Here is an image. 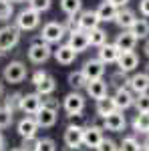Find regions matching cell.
I'll list each match as a JSON object with an SVG mask.
<instances>
[{
  "label": "cell",
  "instance_id": "4",
  "mask_svg": "<svg viewBox=\"0 0 149 151\" xmlns=\"http://www.w3.org/2000/svg\"><path fill=\"white\" fill-rule=\"evenodd\" d=\"M65 35H67L65 26H63V24H58V22H46L45 26H42V32H40V36H42V42H46V45L60 42Z\"/></svg>",
  "mask_w": 149,
  "mask_h": 151
},
{
  "label": "cell",
  "instance_id": "52",
  "mask_svg": "<svg viewBox=\"0 0 149 151\" xmlns=\"http://www.w3.org/2000/svg\"><path fill=\"white\" fill-rule=\"evenodd\" d=\"M69 151H79V149H69Z\"/></svg>",
  "mask_w": 149,
  "mask_h": 151
},
{
  "label": "cell",
  "instance_id": "11",
  "mask_svg": "<svg viewBox=\"0 0 149 151\" xmlns=\"http://www.w3.org/2000/svg\"><path fill=\"white\" fill-rule=\"evenodd\" d=\"M129 89L135 95H145L149 91V73H135L129 79Z\"/></svg>",
  "mask_w": 149,
  "mask_h": 151
},
{
  "label": "cell",
  "instance_id": "6",
  "mask_svg": "<svg viewBox=\"0 0 149 151\" xmlns=\"http://www.w3.org/2000/svg\"><path fill=\"white\" fill-rule=\"evenodd\" d=\"M63 107H65V111L69 113V117L81 115L83 109H85V97L81 93H77V91H73V93H69L63 99Z\"/></svg>",
  "mask_w": 149,
  "mask_h": 151
},
{
  "label": "cell",
  "instance_id": "45",
  "mask_svg": "<svg viewBox=\"0 0 149 151\" xmlns=\"http://www.w3.org/2000/svg\"><path fill=\"white\" fill-rule=\"evenodd\" d=\"M109 2L113 4L117 10H121V8H125V6H127V2H129V0H109Z\"/></svg>",
  "mask_w": 149,
  "mask_h": 151
},
{
  "label": "cell",
  "instance_id": "27",
  "mask_svg": "<svg viewBox=\"0 0 149 151\" xmlns=\"http://www.w3.org/2000/svg\"><path fill=\"white\" fill-rule=\"evenodd\" d=\"M55 89H57V81H55V77L48 75L45 81L36 87V95H40V97H50V95L55 93Z\"/></svg>",
  "mask_w": 149,
  "mask_h": 151
},
{
  "label": "cell",
  "instance_id": "22",
  "mask_svg": "<svg viewBox=\"0 0 149 151\" xmlns=\"http://www.w3.org/2000/svg\"><path fill=\"white\" fill-rule=\"evenodd\" d=\"M97 18L101 20V22H115V16H117V8H115L113 4L109 2V0H103L101 4H99V8H97Z\"/></svg>",
  "mask_w": 149,
  "mask_h": 151
},
{
  "label": "cell",
  "instance_id": "2",
  "mask_svg": "<svg viewBox=\"0 0 149 151\" xmlns=\"http://www.w3.org/2000/svg\"><path fill=\"white\" fill-rule=\"evenodd\" d=\"M38 24H40V14L35 12L32 8H24L16 16V28L18 30H35Z\"/></svg>",
  "mask_w": 149,
  "mask_h": 151
},
{
  "label": "cell",
  "instance_id": "46",
  "mask_svg": "<svg viewBox=\"0 0 149 151\" xmlns=\"http://www.w3.org/2000/svg\"><path fill=\"white\" fill-rule=\"evenodd\" d=\"M143 50H145V55L149 57V38H147V42H145V48H143Z\"/></svg>",
  "mask_w": 149,
  "mask_h": 151
},
{
  "label": "cell",
  "instance_id": "24",
  "mask_svg": "<svg viewBox=\"0 0 149 151\" xmlns=\"http://www.w3.org/2000/svg\"><path fill=\"white\" fill-rule=\"evenodd\" d=\"M55 58H57L58 65H71V63H75L77 52H75L69 45H60V47L55 50Z\"/></svg>",
  "mask_w": 149,
  "mask_h": 151
},
{
  "label": "cell",
  "instance_id": "3",
  "mask_svg": "<svg viewBox=\"0 0 149 151\" xmlns=\"http://www.w3.org/2000/svg\"><path fill=\"white\" fill-rule=\"evenodd\" d=\"M24 79H26V65H24V63L12 60V63H8V65L4 67V81L6 83L16 85V83H22Z\"/></svg>",
  "mask_w": 149,
  "mask_h": 151
},
{
  "label": "cell",
  "instance_id": "18",
  "mask_svg": "<svg viewBox=\"0 0 149 151\" xmlns=\"http://www.w3.org/2000/svg\"><path fill=\"white\" fill-rule=\"evenodd\" d=\"M77 55L83 52V50H87L89 47V35L85 32V30H77V32H71L69 35V42H67Z\"/></svg>",
  "mask_w": 149,
  "mask_h": 151
},
{
  "label": "cell",
  "instance_id": "7",
  "mask_svg": "<svg viewBox=\"0 0 149 151\" xmlns=\"http://www.w3.org/2000/svg\"><path fill=\"white\" fill-rule=\"evenodd\" d=\"M103 127H97V125H87L83 129V145L89 147V149H97L103 141Z\"/></svg>",
  "mask_w": 149,
  "mask_h": 151
},
{
  "label": "cell",
  "instance_id": "10",
  "mask_svg": "<svg viewBox=\"0 0 149 151\" xmlns=\"http://www.w3.org/2000/svg\"><path fill=\"white\" fill-rule=\"evenodd\" d=\"M83 129L85 127L73 125V123L65 129V145L69 149H79L81 145H83Z\"/></svg>",
  "mask_w": 149,
  "mask_h": 151
},
{
  "label": "cell",
  "instance_id": "30",
  "mask_svg": "<svg viewBox=\"0 0 149 151\" xmlns=\"http://www.w3.org/2000/svg\"><path fill=\"white\" fill-rule=\"evenodd\" d=\"M87 35H89V45H93V47L101 48L103 45H107V32H105L101 26L91 30V32H87Z\"/></svg>",
  "mask_w": 149,
  "mask_h": 151
},
{
  "label": "cell",
  "instance_id": "38",
  "mask_svg": "<svg viewBox=\"0 0 149 151\" xmlns=\"http://www.w3.org/2000/svg\"><path fill=\"white\" fill-rule=\"evenodd\" d=\"M38 147H40V139L38 137H28V139H22V143H20L22 151H38Z\"/></svg>",
  "mask_w": 149,
  "mask_h": 151
},
{
  "label": "cell",
  "instance_id": "19",
  "mask_svg": "<svg viewBox=\"0 0 149 151\" xmlns=\"http://www.w3.org/2000/svg\"><path fill=\"white\" fill-rule=\"evenodd\" d=\"M119 57H121V50L115 47V42L113 45L107 42V45H103V47L99 48V60L103 65H113V63L119 60Z\"/></svg>",
  "mask_w": 149,
  "mask_h": 151
},
{
  "label": "cell",
  "instance_id": "47",
  "mask_svg": "<svg viewBox=\"0 0 149 151\" xmlns=\"http://www.w3.org/2000/svg\"><path fill=\"white\" fill-rule=\"evenodd\" d=\"M2 147H4V137H2V133H0V151H2Z\"/></svg>",
  "mask_w": 149,
  "mask_h": 151
},
{
  "label": "cell",
  "instance_id": "26",
  "mask_svg": "<svg viewBox=\"0 0 149 151\" xmlns=\"http://www.w3.org/2000/svg\"><path fill=\"white\" fill-rule=\"evenodd\" d=\"M83 8V0H60V10L67 16H77Z\"/></svg>",
  "mask_w": 149,
  "mask_h": 151
},
{
  "label": "cell",
  "instance_id": "49",
  "mask_svg": "<svg viewBox=\"0 0 149 151\" xmlns=\"http://www.w3.org/2000/svg\"><path fill=\"white\" fill-rule=\"evenodd\" d=\"M10 2H28V0H10Z\"/></svg>",
  "mask_w": 149,
  "mask_h": 151
},
{
  "label": "cell",
  "instance_id": "50",
  "mask_svg": "<svg viewBox=\"0 0 149 151\" xmlns=\"http://www.w3.org/2000/svg\"><path fill=\"white\" fill-rule=\"evenodd\" d=\"M10 151H22V149H20V147H14V149H10Z\"/></svg>",
  "mask_w": 149,
  "mask_h": 151
},
{
  "label": "cell",
  "instance_id": "17",
  "mask_svg": "<svg viewBox=\"0 0 149 151\" xmlns=\"http://www.w3.org/2000/svg\"><path fill=\"white\" fill-rule=\"evenodd\" d=\"M125 125H127V121H125V115H123L121 111H115L113 115H109V117H105V119H103V129L113 131V133L123 131Z\"/></svg>",
  "mask_w": 149,
  "mask_h": 151
},
{
  "label": "cell",
  "instance_id": "25",
  "mask_svg": "<svg viewBox=\"0 0 149 151\" xmlns=\"http://www.w3.org/2000/svg\"><path fill=\"white\" fill-rule=\"evenodd\" d=\"M115 111H117V107H115V101H113V97H105V99H101V101H97V115L99 117H109V115H113Z\"/></svg>",
  "mask_w": 149,
  "mask_h": 151
},
{
  "label": "cell",
  "instance_id": "35",
  "mask_svg": "<svg viewBox=\"0 0 149 151\" xmlns=\"http://www.w3.org/2000/svg\"><path fill=\"white\" fill-rule=\"evenodd\" d=\"M12 119H14V111L6 109V107H2V109H0V129L10 127V125H12Z\"/></svg>",
  "mask_w": 149,
  "mask_h": 151
},
{
  "label": "cell",
  "instance_id": "42",
  "mask_svg": "<svg viewBox=\"0 0 149 151\" xmlns=\"http://www.w3.org/2000/svg\"><path fill=\"white\" fill-rule=\"evenodd\" d=\"M38 151H57V145H55V141L50 139V137H45V139H40Z\"/></svg>",
  "mask_w": 149,
  "mask_h": 151
},
{
  "label": "cell",
  "instance_id": "36",
  "mask_svg": "<svg viewBox=\"0 0 149 151\" xmlns=\"http://www.w3.org/2000/svg\"><path fill=\"white\" fill-rule=\"evenodd\" d=\"M50 4H53V0H28V8H32L35 12H46L50 8Z\"/></svg>",
  "mask_w": 149,
  "mask_h": 151
},
{
  "label": "cell",
  "instance_id": "20",
  "mask_svg": "<svg viewBox=\"0 0 149 151\" xmlns=\"http://www.w3.org/2000/svg\"><path fill=\"white\" fill-rule=\"evenodd\" d=\"M139 65V57L135 55V50H131V52H121V57L117 60V67L121 73H131V70H135Z\"/></svg>",
  "mask_w": 149,
  "mask_h": 151
},
{
  "label": "cell",
  "instance_id": "15",
  "mask_svg": "<svg viewBox=\"0 0 149 151\" xmlns=\"http://www.w3.org/2000/svg\"><path fill=\"white\" fill-rule=\"evenodd\" d=\"M137 20V16H135V12L131 10V8H121V10H117V16H115V24L121 28V30H131L133 28V24Z\"/></svg>",
  "mask_w": 149,
  "mask_h": 151
},
{
  "label": "cell",
  "instance_id": "51",
  "mask_svg": "<svg viewBox=\"0 0 149 151\" xmlns=\"http://www.w3.org/2000/svg\"><path fill=\"white\" fill-rule=\"evenodd\" d=\"M0 95H2V83H0Z\"/></svg>",
  "mask_w": 149,
  "mask_h": 151
},
{
  "label": "cell",
  "instance_id": "37",
  "mask_svg": "<svg viewBox=\"0 0 149 151\" xmlns=\"http://www.w3.org/2000/svg\"><path fill=\"white\" fill-rule=\"evenodd\" d=\"M12 12H14V6L10 0H0V20H8Z\"/></svg>",
  "mask_w": 149,
  "mask_h": 151
},
{
  "label": "cell",
  "instance_id": "34",
  "mask_svg": "<svg viewBox=\"0 0 149 151\" xmlns=\"http://www.w3.org/2000/svg\"><path fill=\"white\" fill-rule=\"evenodd\" d=\"M133 107L137 109V113H149V93L145 95H137Z\"/></svg>",
  "mask_w": 149,
  "mask_h": 151
},
{
  "label": "cell",
  "instance_id": "40",
  "mask_svg": "<svg viewBox=\"0 0 149 151\" xmlns=\"http://www.w3.org/2000/svg\"><path fill=\"white\" fill-rule=\"evenodd\" d=\"M97 151H119V145H117L113 139H107V137H105V139L101 141V145L97 147Z\"/></svg>",
  "mask_w": 149,
  "mask_h": 151
},
{
  "label": "cell",
  "instance_id": "39",
  "mask_svg": "<svg viewBox=\"0 0 149 151\" xmlns=\"http://www.w3.org/2000/svg\"><path fill=\"white\" fill-rule=\"evenodd\" d=\"M20 101H22V93H14L12 97H8V101H6V109H10V111H14V109H20Z\"/></svg>",
  "mask_w": 149,
  "mask_h": 151
},
{
  "label": "cell",
  "instance_id": "8",
  "mask_svg": "<svg viewBox=\"0 0 149 151\" xmlns=\"http://www.w3.org/2000/svg\"><path fill=\"white\" fill-rule=\"evenodd\" d=\"M81 73L85 75L87 83H89V81H97V79H103V75H105V65L99 60V58H91V60H87V63L83 65Z\"/></svg>",
  "mask_w": 149,
  "mask_h": 151
},
{
  "label": "cell",
  "instance_id": "1",
  "mask_svg": "<svg viewBox=\"0 0 149 151\" xmlns=\"http://www.w3.org/2000/svg\"><path fill=\"white\" fill-rule=\"evenodd\" d=\"M18 40H20V30L16 28V26H2L0 28V55L2 52H8L12 48L18 45Z\"/></svg>",
  "mask_w": 149,
  "mask_h": 151
},
{
  "label": "cell",
  "instance_id": "23",
  "mask_svg": "<svg viewBox=\"0 0 149 151\" xmlns=\"http://www.w3.org/2000/svg\"><path fill=\"white\" fill-rule=\"evenodd\" d=\"M36 129H38V125H36L35 117H24V119H20V123H18V133H20L22 139L36 137Z\"/></svg>",
  "mask_w": 149,
  "mask_h": 151
},
{
  "label": "cell",
  "instance_id": "41",
  "mask_svg": "<svg viewBox=\"0 0 149 151\" xmlns=\"http://www.w3.org/2000/svg\"><path fill=\"white\" fill-rule=\"evenodd\" d=\"M63 26H65V30H67V32H77V30H81L79 28V18H75V16H69V18H67V22L63 24Z\"/></svg>",
  "mask_w": 149,
  "mask_h": 151
},
{
  "label": "cell",
  "instance_id": "29",
  "mask_svg": "<svg viewBox=\"0 0 149 151\" xmlns=\"http://www.w3.org/2000/svg\"><path fill=\"white\" fill-rule=\"evenodd\" d=\"M133 131L135 133H147L149 135V113H137L133 119Z\"/></svg>",
  "mask_w": 149,
  "mask_h": 151
},
{
  "label": "cell",
  "instance_id": "5",
  "mask_svg": "<svg viewBox=\"0 0 149 151\" xmlns=\"http://www.w3.org/2000/svg\"><path fill=\"white\" fill-rule=\"evenodd\" d=\"M53 55V48L50 45H46V42H32L30 48H28V58H30V63H35V65H42L46 63L48 58Z\"/></svg>",
  "mask_w": 149,
  "mask_h": 151
},
{
  "label": "cell",
  "instance_id": "13",
  "mask_svg": "<svg viewBox=\"0 0 149 151\" xmlns=\"http://www.w3.org/2000/svg\"><path fill=\"white\" fill-rule=\"evenodd\" d=\"M135 45H137V36L133 35L131 30H121V35H117L115 47L119 48L121 52H131V50H135Z\"/></svg>",
  "mask_w": 149,
  "mask_h": 151
},
{
  "label": "cell",
  "instance_id": "21",
  "mask_svg": "<svg viewBox=\"0 0 149 151\" xmlns=\"http://www.w3.org/2000/svg\"><path fill=\"white\" fill-rule=\"evenodd\" d=\"M57 119H58L57 111H55V109H48V107H42L35 115V121H36L38 127H53V125L57 123Z\"/></svg>",
  "mask_w": 149,
  "mask_h": 151
},
{
  "label": "cell",
  "instance_id": "48",
  "mask_svg": "<svg viewBox=\"0 0 149 151\" xmlns=\"http://www.w3.org/2000/svg\"><path fill=\"white\" fill-rule=\"evenodd\" d=\"M143 151H149V141L145 143V145H143Z\"/></svg>",
  "mask_w": 149,
  "mask_h": 151
},
{
  "label": "cell",
  "instance_id": "32",
  "mask_svg": "<svg viewBox=\"0 0 149 151\" xmlns=\"http://www.w3.org/2000/svg\"><path fill=\"white\" fill-rule=\"evenodd\" d=\"M119 151H143V145L135 137H123V141L119 143Z\"/></svg>",
  "mask_w": 149,
  "mask_h": 151
},
{
  "label": "cell",
  "instance_id": "43",
  "mask_svg": "<svg viewBox=\"0 0 149 151\" xmlns=\"http://www.w3.org/2000/svg\"><path fill=\"white\" fill-rule=\"evenodd\" d=\"M46 77H48V73H46V70H35V75H32V85H35V87H38V85H40V83L45 81Z\"/></svg>",
  "mask_w": 149,
  "mask_h": 151
},
{
  "label": "cell",
  "instance_id": "33",
  "mask_svg": "<svg viewBox=\"0 0 149 151\" xmlns=\"http://www.w3.org/2000/svg\"><path fill=\"white\" fill-rule=\"evenodd\" d=\"M109 85H113L115 89L119 91V89H125V87H129V79L125 77V73H115V75H111V83Z\"/></svg>",
  "mask_w": 149,
  "mask_h": 151
},
{
  "label": "cell",
  "instance_id": "44",
  "mask_svg": "<svg viewBox=\"0 0 149 151\" xmlns=\"http://www.w3.org/2000/svg\"><path fill=\"white\" fill-rule=\"evenodd\" d=\"M139 12L145 18H149V0H139Z\"/></svg>",
  "mask_w": 149,
  "mask_h": 151
},
{
  "label": "cell",
  "instance_id": "28",
  "mask_svg": "<svg viewBox=\"0 0 149 151\" xmlns=\"http://www.w3.org/2000/svg\"><path fill=\"white\" fill-rule=\"evenodd\" d=\"M131 32L137 36V40L149 38V20H145V18H137L135 24H133V28H131Z\"/></svg>",
  "mask_w": 149,
  "mask_h": 151
},
{
  "label": "cell",
  "instance_id": "12",
  "mask_svg": "<svg viewBox=\"0 0 149 151\" xmlns=\"http://www.w3.org/2000/svg\"><path fill=\"white\" fill-rule=\"evenodd\" d=\"M113 101H115V107H117V111H121V113H123L125 109L133 107V103H135V95L131 93V89H129V87H125V89H119V91H115Z\"/></svg>",
  "mask_w": 149,
  "mask_h": 151
},
{
  "label": "cell",
  "instance_id": "53",
  "mask_svg": "<svg viewBox=\"0 0 149 151\" xmlns=\"http://www.w3.org/2000/svg\"><path fill=\"white\" fill-rule=\"evenodd\" d=\"M0 109H2V105H0Z\"/></svg>",
  "mask_w": 149,
  "mask_h": 151
},
{
  "label": "cell",
  "instance_id": "9",
  "mask_svg": "<svg viewBox=\"0 0 149 151\" xmlns=\"http://www.w3.org/2000/svg\"><path fill=\"white\" fill-rule=\"evenodd\" d=\"M40 109H42V97L40 95H36V93L22 95V101H20V111L22 113L35 117Z\"/></svg>",
  "mask_w": 149,
  "mask_h": 151
},
{
  "label": "cell",
  "instance_id": "31",
  "mask_svg": "<svg viewBox=\"0 0 149 151\" xmlns=\"http://www.w3.org/2000/svg\"><path fill=\"white\" fill-rule=\"evenodd\" d=\"M67 81H69V85L75 89V91H77V93H79V89H85V87H87V79H85V75H83L81 70H77V73H71Z\"/></svg>",
  "mask_w": 149,
  "mask_h": 151
},
{
  "label": "cell",
  "instance_id": "16",
  "mask_svg": "<svg viewBox=\"0 0 149 151\" xmlns=\"http://www.w3.org/2000/svg\"><path fill=\"white\" fill-rule=\"evenodd\" d=\"M101 20L97 18V12L95 10H83L79 14V28L85 32H91L95 28H99Z\"/></svg>",
  "mask_w": 149,
  "mask_h": 151
},
{
  "label": "cell",
  "instance_id": "14",
  "mask_svg": "<svg viewBox=\"0 0 149 151\" xmlns=\"http://www.w3.org/2000/svg\"><path fill=\"white\" fill-rule=\"evenodd\" d=\"M87 95L95 99V101H101L107 97V89H109V83L103 81V79H97V81H89L87 83Z\"/></svg>",
  "mask_w": 149,
  "mask_h": 151
}]
</instances>
